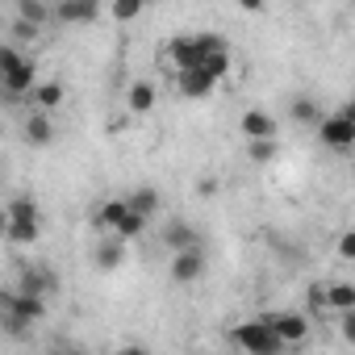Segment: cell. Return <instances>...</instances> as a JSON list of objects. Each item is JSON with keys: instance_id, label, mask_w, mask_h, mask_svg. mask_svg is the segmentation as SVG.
I'll return each instance as SVG.
<instances>
[{"instance_id": "cell-1", "label": "cell", "mask_w": 355, "mask_h": 355, "mask_svg": "<svg viewBox=\"0 0 355 355\" xmlns=\"http://www.w3.org/2000/svg\"><path fill=\"white\" fill-rule=\"evenodd\" d=\"M0 313H5V330H9V334H21L26 326H34V322L46 318V297H38V293H21V288H9L5 301H0Z\"/></svg>"}, {"instance_id": "cell-2", "label": "cell", "mask_w": 355, "mask_h": 355, "mask_svg": "<svg viewBox=\"0 0 355 355\" xmlns=\"http://www.w3.org/2000/svg\"><path fill=\"white\" fill-rule=\"evenodd\" d=\"M230 343H234V347H243V351H251V355H276V351H284V347H288V343L276 334V326H272L268 318L239 322V326L230 330Z\"/></svg>"}, {"instance_id": "cell-3", "label": "cell", "mask_w": 355, "mask_h": 355, "mask_svg": "<svg viewBox=\"0 0 355 355\" xmlns=\"http://www.w3.org/2000/svg\"><path fill=\"white\" fill-rule=\"evenodd\" d=\"M318 142L326 150H355V121L338 109V113H326L318 121Z\"/></svg>"}, {"instance_id": "cell-4", "label": "cell", "mask_w": 355, "mask_h": 355, "mask_svg": "<svg viewBox=\"0 0 355 355\" xmlns=\"http://www.w3.org/2000/svg\"><path fill=\"white\" fill-rule=\"evenodd\" d=\"M205 272H209L205 243H197V247H184V251H171V280H175V284H197Z\"/></svg>"}, {"instance_id": "cell-5", "label": "cell", "mask_w": 355, "mask_h": 355, "mask_svg": "<svg viewBox=\"0 0 355 355\" xmlns=\"http://www.w3.org/2000/svg\"><path fill=\"white\" fill-rule=\"evenodd\" d=\"M0 88H5V96H9V101L34 96V88H38V71H34V63H30V59H21L17 67H5V71H0Z\"/></svg>"}, {"instance_id": "cell-6", "label": "cell", "mask_w": 355, "mask_h": 355, "mask_svg": "<svg viewBox=\"0 0 355 355\" xmlns=\"http://www.w3.org/2000/svg\"><path fill=\"white\" fill-rule=\"evenodd\" d=\"M163 55H167V63H171L175 71H184V67H205V59H209L197 34H193V38H171V42L163 46Z\"/></svg>"}, {"instance_id": "cell-7", "label": "cell", "mask_w": 355, "mask_h": 355, "mask_svg": "<svg viewBox=\"0 0 355 355\" xmlns=\"http://www.w3.org/2000/svg\"><path fill=\"white\" fill-rule=\"evenodd\" d=\"M214 88H218V76L209 67H184V71H175V92L189 96V101H205Z\"/></svg>"}, {"instance_id": "cell-8", "label": "cell", "mask_w": 355, "mask_h": 355, "mask_svg": "<svg viewBox=\"0 0 355 355\" xmlns=\"http://www.w3.org/2000/svg\"><path fill=\"white\" fill-rule=\"evenodd\" d=\"M263 318L276 326V334H280L288 347H301V343L309 338V318L297 313V309H280V313H263Z\"/></svg>"}, {"instance_id": "cell-9", "label": "cell", "mask_w": 355, "mask_h": 355, "mask_svg": "<svg viewBox=\"0 0 355 355\" xmlns=\"http://www.w3.org/2000/svg\"><path fill=\"white\" fill-rule=\"evenodd\" d=\"M313 301H322L330 313L355 309V284L351 280H330V284H313Z\"/></svg>"}, {"instance_id": "cell-10", "label": "cell", "mask_w": 355, "mask_h": 355, "mask_svg": "<svg viewBox=\"0 0 355 355\" xmlns=\"http://www.w3.org/2000/svg\"><path fill=\"white\" fill-rule=\"evenodd\" d=\"M101 17V0H59L55 5V21L63 26H92Z\"/></svg>"}, {"instance_id": "cell-11", "label": "cell", "mask_w": 355, "mask_h": 355, "mask_svg": "<svg viewBox=\"0 0 355 355\" xmlns=\"http://www.w3.org/2000/svg\"><path fill=\"white\" fill-rule=\"evenodd\" d=\"M13 288H21V293H38V297H51V293L59 288V276H55L51 268H42V263H30V268H21V276H17Z\"/></svg>"}, {"instance_id": "cell-12", "label": "cell", "mask_w": 355, "mask_h": 355, "mask_svg": "<svg viewBox=\"0 0 355 355\" xmlns=\"http://www.w3.org/2000/svg\"><path fill=\"white\" fill-rule=\"evenodd\" d=\"M159 239H163L167 255H171V251H184V247H197V243H201V234H197V230H193V226H189L184 218H167V222H163V234H159Z\"/></svg>"}, {"instance_id": "cell-13", "label": "cell", "mask_w": 355, "mask_h": 355, "mask_svg": "<svg viewBox=\"0 0 355 355\" xmlns=\"http://www.w3.org/2000/svg\"><path fill=\"white\" fill-rule=\"evenodd\" d=\"M125 214H130V197H109V201H101V205L92 209V226L113 234V230L125 222Z\"/></svg>"}, {"instance_id": "cell-14", "label": "cell", "mask_w": 355, "mask_h": 355, "mask_svg": "<svg viewBox=\"0 0 355 355\" xmlns=\"http://www.w3.org/2000/svg\"><path fill=\"white\" fill-rule=\"evenodd\" d=\"M239 130H243L247 138H276V134H280V121H276L268 109H247V113L239 117Z\"/></svg>"}, {"instance_id": "cell-15", "label": "cell", "mask_w": 355, "mask_h": 355, "mask_svg": "<svg viewBox=\"0 0 355 355\" xmlns=\"http://www.w3.org/2000/svg\"><path fill=\"white\" fill-rule=\"evenodd\" d=\"M21 138L34 146V150H42V146H51L55 142V121H51V113L46 109H38V113H30V121L21 125Z\"/></svg>"}, {"instance_id": "cell-16", "label": "cell", "mask_w": 355, "mask_h": 355, "mask_svg": "<svg viewBox=\"0 0 355 355\" xmlns=\"http://www.w3.org/2000/svg\"><path fill=\"white\" fill-rule=\"evenodd\" d=\"M34 109H46V113H55L59 105H67V84L63 80H38V88H34Z\"/></svg>"}, {"instance_id": "cell-17", "label": "cell", "mask_w": 355, "mask_h": 355, "mask_svg": "<svg viewBox=\"0 0 355 355\" xmlns=\"http://www.w3.org/2000/svg\"><path fill=\"white\" fill-rule=\"evenodd\" d=\"M155 101H159V92H155V84H150V80H134V84H130V92H125V109H130V113H138V117H142V113H150V109H155Z\"/></svg>"}, {"instance_id": "cell-18", "label": "cell", "mask_w": 355, "mask_h": 355, "mask_svg": "<svg viewBox=\"0 0 355 355\" xmlns=\"http://www.w3.org/2000/svg\"><path fill=\"white\" fill-rule=\"evenodd\" d=\"M121 259H125V239H121V234H113L109 243H101V247L92 251V263H96L101 272H113V268H121Z\"/></svg>"}, {"instance_id": "cell-19", "label": "cell", "mask_w": 355, "mask_h": 355, "mask_svg": "<svg viewBox=\"0 0 355 355\" xmlns=\"http://www.w3.org/2000/svg\"><path fill=\"white\" fill-rule=\"evenodd\" d=\"M288 117H293V121H301V125H313V130H318V121H322L326 113H322V105H318L313 96H293Z\"/></svg>"}, {"instance_id": "cell-20", "label": "cell", "mask_w": 355, "mask_h": 355, "mask_svg": "<svg viewBox=\"0 0 355 355\" xmlns=\"http://www.w3.org/2000/svg\"><path fill=\"white\" fill-rule=\"evenodd\" d=\"M5 239L13 247H34L42 239V222H5Z\"/></svg>"}, {"instance_id": "cell-21", "label": "cell", "mask_w": 355, "mask_h": 355, "mask_svg": "<svg viewBox=\"0 0 355 355\" xmlns=\"http://www.w3.org/2000/svg\"><path fill=\"white\" fill-rule=\"evenodd\" d=\"M5 222H42V205L34 197H13L5 209Z\"/></svg>"}, {"instance_id": "cell-22", "label": "cell", "mask_w": 355, "mask_h": 355, "mask_svg": "<svg viewBox=\"0 0 355 355\" xmlns=\"http://www.w3.org/2000/svg\"><path fill=\"white\" fill-rule=\"evenodd\" d=\"M280 155V142L276 138H247V159L251 163H272Z\"/></svg>"}, {"instance_id": "cell-23", "label": "cell", "mask_w": 355, "mask_h": 355, "mask_svg": "<svg viewBox=\"0 0 355 355\" xmlns=\"http://www.w3.org/2000/svg\"><path fill=\"white\" fill-rule=\"evenodd\" d=\"M130 209H138V214L155 218V214H159V193H155L150 184H138V189L130 193Z\"/></svg>"}, {"instance_id": "cell-24", "label": "cell", "mask_w": 355, "mask_h": 355, "mask_svg": "<svg viewBox=\"0 0 355 355\" xmlns=\"http://www.w3.org/2000/svg\"><path fill=\"white\" fill-rule=\"evenodd\" d=\"M146 222H150L146 214H138V209H130V214H125V222H121V226H117L113 234H121L125 243H134V239H142V234H146Z\"/></svg>"}, {"instance_id": "cell-25", "label": "cell", "mask_w": 355, "mask_h": 355, "mask_svg": "<svg viewBox=\"0 0 355 355\" xmlns=\"http://www.w3.org/2000/svg\"><path fill=\"white\" fill-rule=\"evenodd\" d=\"M17 17H26V21H38V26H46V21L55 17V9H46L42 0H17Z\"/></svg>"}, {"instance_id": "cell-26", "label": "cell", "mask_w": 355, "mask_h": 355, "mask_svg": "<svg viewBox=\"0 0 355 355\" xmlns=\"http://www.w3.org/2000/svg\"><path fill=\"white\" fill-rule=\"evenodd\" d=\"M142 9H146V0H109V13H113V21H134Z\"/></svg>"}, {"instance_id": "cell-27", "label": "cell", "mask_w": 355, "mask_h": 355, "mask_svg": "<svg viewBox=\"0 0 355 355\" xmlns=\"http://www.w3.org/2000/svg\"><path fill=\"white\" fill-rule=\"evenodd\" d=\"M334 255H338L343 263H355V230H343V234H338V243H334Z\"/></svg>"}, {"instance_id": "cell-28", "label": "cell", "mask_w": 355, "mask_h": 355, "mask_svg": "<svg viewBox=\"0 0 355 355\" xmlns=\"http://www.w3.org/2000/svg\"><path fill=\"white\" fill-rule=\"evenodd\" d=\"M38 30H42L38 21H26V17H17V21H13V38H21V42H34V38H38Z\"/></svg>"}, {"instance_id": "cell-29", "label": "cell", "mask_w": 355, "mask_h": 355, "mask_svg": "<svg viewBox=\"0 0 355 355\" xmlns=\"http://www.w3.org/2000/svg\"><path fill=\"white\" fill-rule=\"evenodd\" d=\"M338 330H343L347 343H355V309H343L338 313Z\"/></svg>"}, {"instance_id": "cell-30", "label": "cell", "mask_w": 355, "mask_h": 355, "mask_svg": "<svg viewBox=\"0 0 355 355\" xmlns=\"http://www.w3.org/2000/svg\"><path fill=\"white\" fill-rule=\"evenodd\" d=\"M239 9L243 13H259V9H268V0H239Z\"/></svg>"}, {"instance_id": "cell-31", "label": "cell", "mask_w": 355, "mask_h": 355, "mask_svg": "<svg viewBox=\"0 0 355 355\" xmlns=\"http://www.w3.org/2000/svg\"><path fill=\"white\" fill-rule=\"evenodd\" d=\"M197 193H201V197H214V193H218V180H201Z\"/></svg>"}, {"instance_id": "cell-32", "label": "cell", "mask_w": 355, "mask_h": 355, "mask_svg": "<svg viewBox=\"0 0 355 355\" xmlns=\"http://www.w3.org/2000/svg\"><path fill=\"white\" fill-rule=\"evenodd\" d=\"M343 113H347V117H351V121H355V96H351V101H347V105H343Z\"/></svg>"}, {"instance_id": "cell-33", "label": "cell", "mask_w": 355, "mask_h": 355, "mask_svg": "<svg viewBox=\"0 0 355 355\" xmlns=\"http://www.w3.org/2000/svg\"><path fill=\"white\" fill-rule=\"evenodd\" d=\"M351 180H355V159H351Z\"/></svg>"}, {"instance_id": "cell-34", "label": "cell", "mask_w": 355, "mask_h": 355, "mask_svg": "<svg viewBox=\"0 0 355 355\" xmlns=\"http://www.w3.org/2000/svg\"><path fill=\"white\" fill-rule=\"evenodd\" d=\"M146 5H155V0H146Z\"/></svg>"}]
</instances>
